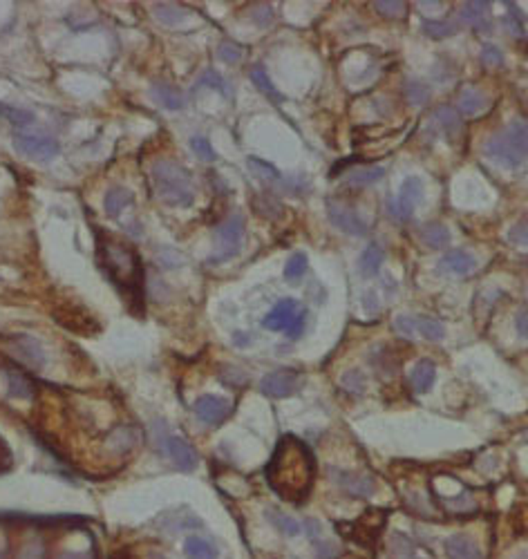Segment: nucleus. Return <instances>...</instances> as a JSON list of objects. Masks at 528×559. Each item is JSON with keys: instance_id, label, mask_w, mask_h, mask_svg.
<instances>
[{"instance_id": "nucleus-19", "label": "nucleus", "mask_w": 528, "mask_h": 559, "mask_svg": "<svg viewBox=\"0 0 528 559\" xmlns=\"http://www.w3.org/2000/svg\"><path fill=\"white\" fill-rule=\"evenodd\" d=\"M457 105H459V112L465 114V117H475V114H482L486 107H488V99L484 92H479L475 88H465L461 90L459 99H457Z\"/></svg>"}, {"instance_id": "nucleus-6", "label": "nucleus", "mask_w": 528, "mask_h": 559, "mask_svg": "<svg viewBox=\"0 0 528 559\" xmlns=\"http://www.w3.org/2000/svg\"><path fill=\"white\" fill-rule=\"evenodd\" d=\"M421 202H423V181L419 177H408L401 184L399 197L394 202H389V215L399 222H408Z\"/></svg>"}, {"instance_id": "nucleus-33", "label": "nucleus", "mask_w": 528, "mask_h": 559, "mask_svg": "<svg viewBox=\"0 0 528 559\" xmlns=\"http://www.w3.org/2000/svg\"><path fill=\"white\" fill-rule=\"evenodd\" d=\"M198 88H211V90H215V92H219V94H224V96H231V90H228V83L217 74L215 70H206L204 74L198 79Z\"/></svg>"}, {"instance_id": "nucleus-32", "label": "nucleus", "mask_w": 528, "mask_h": 559, "mask_svg": "<svg viewBox=\"0 0 528 559\" xmlns=\"http://www.w3.org/2000/svg\"><path fill=\"white\" fill-rule=\"evenodd\" d=\"M434 121L444 132L459 130V112L454 110V107H448V105L437 107V110H434Z\"/></svg>"}, {"instance_id": "nucleus-25", "label": "nucleus", "mask_w": 528, "mask_h": 559, "mask_svg": "<svg viewBox=\"0 0 528 559\" xmlns=\"http://www.w3.org/2000/svg\"><path fill=\"white\" fill-rule=\"evenodd\" d=\"M183 553L188 559H217L215 546L202 537H188L183 541Z\"/></svg>"}, {"instance_id": "nucleus-1", "label": "nucleus", "mask_w": 528, "mask_h": 559, "mask_svg": "<svg viewBox=\"0 0 528 559\" xmlns=\"http://www.w3.org/2000/svg\"><path fill=\"white\" fill-rule=\"evenodd\" d=\"M316 479V459L309 445L298 436H282L266 466V481L278 496L291 504H302Z\"/></svg>"}, {"instance_id": "nucleus-17", "label": "nucleus", "mask_w": 528, "mask_h": 559, "mask_svg": "<svg viewBox=\"0 0 528 559\" xmlns=\"http://www.w3.org/2000/svg\"><path fill=\"white\" fill-rule=\"evenodd\" d=\"M434 381H437V367L432 360H419L410 371V385L414 387L416 394L432 390Z\"/></svg>"}, {"instance_id": "nucleus-47", "label": "nucleus", "mask_w": 528, "mask_h": 559, "mask_svg": "<svg viewBox=\"0 0 528 559\" xmlns=\"http://www.w3.org/2000/svg\"><path fill=\"white\" fill-rule=\"evenodd\" d=\"M515 327H517V334H520L524 340H528V305L520 309L517 318H515Z\"/></svg>"}, {"instance_id": "nucleus-13", "label": "nucleus", "mask_w": 528, "mask_h": 559, "mask_svg": "<svg viewBox=\"0 0 528 559\" xmlns=\"http://www.w3.org/2000/svg\"><path fill=\"white\" fill-rule=\"evenodd\" d=\"M298 313H300L298 300L285 298V300H280L278 305L264 315L262 327H264V329H271V331H287L289 324L293 322V318H296Z\"/></svg>"}, {"instance_id": "nucleus-27", "label": "nucleus", "mask_w": 528, "mask_h": 559, "mask_svg": "<svg viewBox=\"0 0 528 559\" xmlns=\"http://www.w3.org/2000/svg\"><path fill=\"white\" fill-rule=\"evenodd\" d=\"M421 29L430 39H450V36L457 34V25L450 20H432V18H423L421 20Z\"/></svg>"}, {"instance_id": "nucleus-21", "label": "nucleus", "mask_w": 528, "mask_h": 559, "mask_svg": "<svg viewBox=\"0 0 528 559\" xmlns=\"http://www.w3.org/2000/svg\"><path fill=\"white\" fill-rule=\"evenodd\" d=\"M7 381H9V394L14 398H34L36 396V385L32 383V379L22 369H9Z\"/></svg>"}, {"instance_id": "nucleus-5", "label": "nucleus", "mask_w": 528, "mask_h": 559, "mask_svg": "<svg viewBox=\"0 0 528 559\" xmlns=\"http://www.w3.org/2000/svg\"><path fill=\"white\" fill-rule=\"evenodd\" d=\"M385 519H387L385 510L372 508V510H367V513L361 519H356L354 524H349V526L338 524L336 528H338V532L347 534V537L356 539V541L363 544V546H372L376 541V537L380 534V530H383Z\"/></svg>"}, {"instance_id": "nucleus-12", "label": "nucleus", "mask_w": 528, "mask_h": 559, "mask_svg": "<svg viewBox=\"0 0 528 559\" xmlns=\"http://www.w3.org/2000/svg\"><path fill=\"white\" fill-rule=\"evenodd\" d=\"M193 409H195V416L206 425H219L231 416L228 400L219 398V396H211V394L200 396L198 400H195Z\"/></svg>"}, {"instance_id": "nucleus-30", "label": "nucleus", "mask_w": 528, "mask_h": 559, "mask_svg": "<svg viewBox=\"0 0 528 559\" xmlns=\"http://www.w3.org/2000/svg\"><path fill=\"white\" fill-rule=\"evenodd\" d=\"M416 334H421L425 340H432V343H437V340H441L446 336V329H444V324L437 322L434 318L416 315Z\"/></svg>"}, {"instance_id": "nucleus-8", "label": "nucleus", "mask_w": 528, "mask_h": 559, "mask_svg": "<svg viewBox=\"0 0 528 559\" xmlns=\"http://www.w3.org/2000/svg\"><path fill=\"white\" fill-rule=\"evenodd\" d=\"M14 148L36 162H50L58 152V143L52 137L45 135H27V132H18L14 135Z\"/></svg>"}, {"instance_id": "nucleus-26", "label": "nucleus", "mask_w": 528, "mask_h": 559, "mask_svg": "<svg viewBox=\"0 0 528 559\" xmlns=\"http://www.w3.org/2000/svg\"><path fill=\"white\" fill-rule=\"evenodd\" d=\"M266 517H269V521H271V524L282 532V534H287V537H296V534H300V524L293 517H289V515H285V513H280L278 508H269L266 510Z\"/></svg>"}, {"instance_id": "nucleus-14", "label": "nucleus", "mask_w": 528, "mask_h": 559, "mask_svg": "<svg viewBox=\"0 0 528 559\" xmlns=\"http://www.w3.org/2000/svg\"><path fill=\"white\" fill-rule=\"evenodd\" d=\"M331 477H334V481L352 496H372L376 490L374 479L367 475H359V472L331 470Z\"/></svg>"}, {"instance_id": "nucleus-42", "label": "nucleus", "mask_w": 528, "mask_h": 559, "mask_svg": "<svg viewBox=\"0 0 528 559\" xmlns=\"http://www.w3.org/2000/svg\"><path fill=\"white\" fill-rule=\"evenodd\" d=\"M191 148H193V152L200 157V159H204V162H213L215 159V150L211 148V143H208L204 137H193L191 139Z\"/></svg>"}, {"instance_id": "nucleus-24", "label": "nucleus", "mask_w": 528, "mask_h": 559, "mask_svg": "<svg viewBox=\"0 0 528 559\" xmlns=\"http://www.w3.org/2000/svg\"><path fill=\"white\" fill-rule=\"evenodd\" d=\"M128 204H132V195H130V190L121 188V186H115V188H110V190L105 192L103 206H105V213H108L110 217H117L121 211L126 209Z\"/></svg>"}, {"instance_id": "nucleus-46", "label": "nucleus", "mask_w": 528, "mask_h": 559, "mask_svg": "<svg viewBox=\"0 0 528 559\" xmlns=\"http://www.w3.org/2000/svg\"><path fill=\"white\" fill-rule=\"evenodd\" d=\"M304 322H307V311L300 309V313H298L296 318H293V322L289 324L287 336H289V338H298V336L302 334V329H304Z\"/></svg>"}, {"instance_id": "nucleus-15", "label": "nucleus", "mask_w": 528, "mask_h": 559, "mask_svg": "<svg viewBox=\"0 0 528 559\" xmlns=\"http://www.w3.org/2000/svg\"><path fill=\"white\" fill-rule=\"evenodd\" d=\"M439 271L441 273H448V275H470L475 269H477V260H475V255H470L468 251H448L444 258L439 260Z\"/></svg>"}, {"instance_id": "nucleus-34", "label": "nucleus", "mask_w": 528, "mask_h": 559, "mask_svg": "<svg viewBox=\"0 0 528 559\" xmlns=\"http://www.w3.org/2000/svg\"><path fill=\"white\" fill-rule=\"evenodd\" d=\"M307 266H309V260H307V255L304 253H293L287 266H285V277L289 280V282H296V280H300L304 273H307Z\"/></svg>"}, {"instance_id": "nucleus-41", "label": "nucleus", "mask_w": 528, "mask_h": 559, "mask_svg": "<svg viewBox=\"0 0 528 559\" xmlns=\"http://www.w3.org/2000/svg\"><path fill=\"white\" fill-rule=\"evenodd\" d=\"M394 329L403 338H412L416 334V318H414V315H405V313L397 315V318H394Z\"/></svg>"}, {"instance_id": "nucleus-23", "label": "nucleus", "mask_w": 528, "mask_h": 559, "mask_svg": "<svg viewBox=\"0 0 528 559\" xmlns=\"http://www.w3.org/2000/svg\"><path fill=\"white\" fill-rule=\"evenodd\" d=\"M421 239L430 249H446L450 244V230L439 222H430L421 228Z\"/></svg>"}, {"instance_id": "nucleus-2", "label": "nucleus", "mask_w": 528, "mask_h": 559, "mask_svg": "<svg viewBox=\"0 0 528 559\" xmlns=\"http://www.w3.org/2000/svg\"><path fill=\"white\" fill-rule=\"evenodd\" d=\"M96 246H99V262L108 277L121 291H126L134 302H141L143 266L137 249L117 237H108L103 233H99V237H96Z\"/></svg>"}, {"instance_id": "nucleus-16", "label": "nucleus", "mask_w": 528, "mask_h": 559, "mask_svg": "<svg viewBox=\"0 0 528 559\" xmlns=\"http://www.w3.org/2000/svg\"><path fill=\"white\" fill-rule=\"evenodd\" d=\"M461 16L479 34H488L490 29H493V20H490V3H486V0H472V3H465L461 7Z\"/></svg>"}, {"instance_id": "nucleus-49", "label": "nucleus", "mask_w": 528, "mask_h": 559, "mask_svg": "<svg viewBox=\"0 0 528 559\" xmlns=\"http://www.w3.org/2000/svg\"><path fill=\"white\" fill-rule=\"evenodd\" d=\"M233 340H236V345H240V347H244V345H249V340H247V334H242V331H238L236 336H233Z\"/></svg>"}, {"instance_id": "nucleus-7", "label": "nucleus", "mask_w": 528, "mask_h": 559, "mask_svg": "<svg viewBox=\"0 0 528 559\" xmlns=\"http://www.w3.org/2000/svg\"><path fill=\"white\" fill-rule=\"evenodd\" d=\"M484 152L493 159L495 164L503 166V168H520L526 159V154L517 148V145L513 143V139L506 135V130L503 132H497V135H493L486 145H484Z\"/></svg>"}, {"instance_id": "nucleus-9", "label": "nucleus", "mask_w": 528, "mask_h": 559, "mask_svg": "<svg viewBox=\"0 0 528 559\" xmlns=\"http://www.w3.org/2000/svg\"><path fill=\"white\" fill-rule=\"evenodd\" d=\"M300 387V374L296 369H276L271 374H266L260 390L271 396V398H287L291 394H296Z\"/></svg>"}, {"instance_id": "nucleus-31", "label": "nucleus", "mask_w": 528, "mask_h": 559, "mask_svg": "<svg viewBox=\"0 0 528 559\" xmlns=\"http://www.w3.org/2000/svg\"><path fill=\"white\" fill-rule=\"evenodd\" d=\"M506 135L513 139V143L517 145L524 154H528V121H524V119L510 121V126L506 128Z\"/></svg>"}, {"instance_id": "nucleus-35", "label": "nucleus", "mask_w": 528, "mask_h": 559, "mask_svg": "<svg viewBox=\"0 0 528 559\" xmlns=\"http://www.w3.org/2000/svg\"><path fill=\"white\" fill-rule=\"evenodd\" d=\"M0 114L14 126H27L34 121V114L25 110V107H14V105H5V103H0Z\"/></svg>"}, {"instance_id": "nucleus-43", "label": "nucleus", "mask_w": 528, "mask_h": 559, "mask_svg": "<svg viewBox=\"0 0 528 559\" xmlns=\"http://www.w3.org/2000/svg\"><path fill=\"white\" fill-rule=\"evenodd\" d=\"M217 56L226 60V63H238V60H242L244 52H242V47L236 43H222L217 47Z\"/></svg>"}, {"instance_id": "nucleus-3", "label": "nucleus", "mask_w": 528, "mask_h": 559, "mask_svg": "<svg viewBox=\"0 0 528 559\" xmlns=\"http://www.w3.org/2000/svg\"><path fill=\"white\" fill-rule=\"evenodd\" d=\"M153 184L159 199L168 206H191L193 204V179L191 173L183 166L170 162V159H159L155 162L153 170Z\"/></svg>"}, {"instance_id": "nucleus-50", "label": "nucleus", "mask_w": 528, "mask_h": 559, "mask_svg": "<svg viewBox=\"0 0 528 559\" xmlns=\"http://www.w3.org/2000/svg\"><path fill=\"white\" fill-rule=\"evenodd\" d=\"M110 559H134V557L130 553H117V555H112Z\"/></svg>"}, {"instance_id": "nucleus-38", "label": "nucleus", "mask_w": 528, "mask_h": 559, "mask_svg": "<svg viewBox=\"0 0 528 559\" xmlns=\"http://www.w3.org/2000/svg\"><path fill=\"white\" fill-rule=\"evenodd\" d=\"M18 351H22V354H27L25 358L30 360V362H34V364H43V351H41V347L34 343L32 338H27V336H20L18 338Z\"/></svg>"}, {"instance_id": "nucleus-39", "label": "nucleus", "mask_w": 528, "mask_h": 559, "mask_svg": "<svg viewBox=\"0 0 528 559\" xmlns=\"http://www.w3.org/2000/svg\"><path fill=\"white\" fill-rule=\"evenodd\" d=\"M155 11H157V18L166 22V25H177V22L183 18V11L177 5H170V3L155 5Z\"/></svg>"}, {"instance_id": "nucleus-11", "label": "nucleus", "mask_w": 528, "mask_h": 559, "mask_svg": "<svg viewBox=\"0 0 528 559\" xmlns=\"http://www.w3.org/2000/svg\"><path fill=\"white\" fill-rule=\"evenodd\" d=\"M162 447L168 454V459L173 461L179 470L191 472V470H195V466H198V452H195V447L186 439H181V436H173V434L164 436Z\"/></svg>"}, {"instance_id": "nucleus-10", "label": "nucleus", "mask_w": 528, "mask_h": 559, "mask_svg": "<svg viewBox=\"0 0 528 559\" xmlns=\"http://www.w3.org/2000/svg\"><path fill=\"white\" fill-rule=\"evenodd\" d=\"M327 211H329V222L334 224L336 228H340L342 233L354 235V237H365L367 235V224H365V220H361V215L354 213L352 209H347V206L336 204V202H329L327 204Z\"/></svg>"}, {"instance_id": "nucleus-45", "label": "nucleus", "mask_w": 528, "mask_h": 559, "mask_svg": "<svg viewBox=\"0 0 528 559\" xmlns=\"http://www.w3.org/2000/svg\"><path fill=\"white\" fill-rule=\"evenodd\" d=\"M342 385H345L347 390H352L354 394H361L363 392V376L359 371H349L345 379H342Z\"/></svg>"}, {"instance_id": "nucleus-37", "label": "nucleus", "mask_w": 528, "mask_h": 559, "mask_svg": "<svg viewBox=\"0 0 528 559\" xmlns=\"http://www.w3.org/2000/svg\"><path fill=\"white\" fill-rule=\"evenodd\" d=\"M374 9L385 18H401L408 11V5L401 0H378V3H374Z\"/></svg>"}, {"instance_id": "nucleus-44", "label": "nucleus", "mask_w": 528, "mask_h": 559, "mask_svg": "<svg viewBox=\"0 0 528 559\" xmlns=\"http://www.w3.org/2000/svg\"><path fill=\"white\" fill-rule=\"evenodd\" d=\"M482 63H484L486 67H499V65L503 63V54H501L499 47H495V45H486V47H484V52H482Z\"/></svg>"}, {"instance_id": "nucleus-36", "label": "nucleus", "mask_w": 528, "mask_h": 559, "mask_svg": "<svg viewBox=\"0 0 528 559\" xmlns=\"http://www.w3.org/2000/svg\"><path fill=\"white\" fill-rule=\"evenodd\" d=\"M249 170L251 173L255 175V177H260V179H271V181H276V179H280V173L276 170V166H271L269 162H264V159H260V157H249Z\"/></svg>"}, {"instance_id": "nucleus-40", "label": "nucleus", "mask_w": 528, "mask_h": 559, "mask_svg": "<svg viewBox=\"0 0 528 559\" xmlns=\"http://www.w3.org/2000/svg\"><path fill=\"white\" fill-rule=\"evenodd\" d=\"M405 99H408L412 105H423V103H427V99H430L427 85L416 83V81L408 83V88H405Z\"/></svg>"}, {"instance_id": "nucleus-29", "label": "nucleus", "mask_w": 528, "mask_h": 559, "mask_svg": "<svg viewBox=\"0 0 528 559\" xmlns=\"http://www.w3.org/2000/svg\"><path fill=\"white\" fill-rule=\"evenodd\" d=\"M251 81H253V85H257V88H260L262 94L269 96V99H273L276 103L282 101V94L276 90V85L271 83V79H269L266 70H264L262 65H255V67L251 70Z\"/></svg>"}, {"instance_id": "nucleus-48", "label": "nucleus", "mask_w": 528, "mask_h": 559, "mask_svg": "<svg viewBox=\"0 0 528 559\" xmlns=\"http://www.w3.org/2000/svg\"><path fill=\"white\" fill-rule=\"evenodd\" d=\"M508 239L515 242V244H528V224H517L510 233Z\"/></svg>"}, {"instance_id": "nucleus-28", "label": "nucleus", "mask_w": 528, "mask_h": 559, "mask_svg": "<svg viewBox=\"0 0 528 559\" xmlns=\"http://www.w3.org/2000/svg\"><path fill=\"white\" fill-rule=\"evenodd\" d=\"M383 177H385V168H380V166L359 168V170H352L349 173V184L352 186H372V184H378Z\"/></svg>"}, {"instance_id": "nucleus-18", "label": "nucleus", "mask_w": 528, "mask_h": 559, "mask_svg": "<svg viewBox=\"0 0 528 559\" xmlns=\"http://www.w3.org/2000/svg\"><path fill=\"white\" fill-rule=\"evenodd\" d=\"M446 555L448 559H482L477 544L470 537H463V534H454L446 541Z\"/></svg>"}, {"instance_id": "nucleus-20", "label": "nucleus", "mask_w": 528, "mask_h": 559, "mask_svg": "<svg viewBox=\"0 0 528 559\" xmlns=\"http://www.w3.org/2000/svg\"><path fill=\"white\" fill-rule=\"evenodd\" d=\"M383 262H385V251L380 249V244H370L359 258V271L363 277H374L380 271Z\"/></svg>"}, {"instance_id": "nucleus-4", "label": "nucleus", "mask_w": 528, "mask_h": 559, "mask_svg": "<svg viewBox=\"0 0 528 559\" xmlns=\"http://www.w3.org/2000/svg\"><path fill=\"white\" fill-rule=\"evenodd\" d=\"M242 237H244V217L231 215L215 230V253L211 255V262H226L233 255H238L242 246Z\"/></svg>"}, {"instance_id": "nucleus-22", "label": "nucleus", "mask_w": 528, "mask_h": 559, "mask_svg": "<svg viewBox=\"0 0 528 559\" xmlns=\"http://www.w3.org/2000/svg\"><path fill=\"white\" fill-rule=\"evenodd\" d=\"M153 96L159 105L166 107V110H181L183 107V94L168 83H155Z\"/></svg>"}]
</instances>
